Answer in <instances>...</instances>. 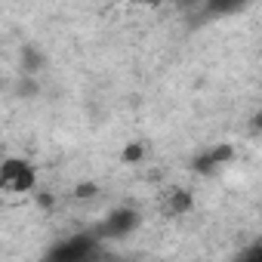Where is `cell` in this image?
Wrapping results in <instances>:
<instances>
[{
  "label": "cell",
  "instance_id": "cell-4",
  "mask_svg": "<svg viewBox=\"0 0 262 262\" xmlns=\"http://www.w3.org/2000/svg\"><path fill=\"white\" fill-rule=\"evenodd\" d=\"M247 0H204V10L213 13V16H228L234 10H241Z\"/></svg>",
  "mask_w": 262,
  "mask_h": 262
},
{
  "label": "cell",
  "instance_id": "cell-7",
  "mask_svg": "<svg viewBox=\"0 0 262 262\" xmlns=\"http://www.w3.org/2000/svg\"><path fill=\"white\" fill-rule=\"evenodd\" d=\"M139 158H142V148H139V145H133V148L123 151V161H139Z\"/></svg>",
  "mask_w": 262,
  "mask_h": 262
},
{
  "label": "cell",
  "instance_id": "cell-9",
  "mask_svg": "<svg viewBox=\"0 0 262 262\" xmlns=\"http://www.w3.org/2000/svg\"><path fill=\"white\" fill-rule=\"evenodd\" d=\"M253 123H256V129H262V111H259V117H256Z\"/></svg>",
  "mask_w": 262,
  "mask_h": 262
},
{
  "label": "cell",
  "instance_id": "cell-10",
  "mask_svg": "<svg viewBox=\"0 0 262 262\" xmlns=\"http://www.w3.org/2000/svg\"><path fill=\"white\" fill-rule=\"evenodd\" d=\"M139 4H164V0H139Z\"/></svg>",
  "mask_w": 262,
  "mask_h": 262
},
{
  "label": "cell",
  "instance_id": "cell-3",
  "mask_svg": "<svg viewBox=\"0 0 262 262\" xmlns=\"http://www.w3.org/2000/svg\"><path fill=\"white\" fill-rule=\"evenodd\" d=\"M93 253H96L93 237H71L68 244L56 247L50 256H53V259H65V262H80V259H90Z\"/></svg>",
  "mask_w": 262,
  "mask_h": 262
},
{
  "label": "cell",
  "instance_id": "cell-2",
  "mask_svg": "<svg viewBox=\"0 0 262 262\" xmlns=\"http://www.w3.org/2000/svg\"><path fill=\"white\" fill-rule=\"evenodd\" d=\"M139 225V216L133 213V210H114L99 228H96V237H123V234H129Z\"/></svg>",
  "mask_w": 262,
  "mask_h": 262
},
{
  "label": "cell",
  "instance_id": "cell-8",
  "mask_svg": "<svg viewBox=\"0 0 262 262\" xmlns=\"http://www.w3.org/2000/svg\"><path fill=\"white\" fill-rule=\"evenodd\" d=\"M90 194H96V185H90V182H83V185L77 188V198H90Z\"/></svg>",
  "mask_w": 262,
  "mask_h": 262
},
{
  "label": "cell",
  "instance_id": "cell-5",
  "mask_svg": "<svg viewBox=\"0 0 262 262\" xmlns=\"http://www.w3.org/2000/svg\"><path fill=\"white\" fill-rule=\"evenodd\" d=\"M43 62H47V59H43V56H40L34 47H25V53H22V68H25L28 74L40 71V68H43Z\"/></svg>",
  "mask_w": 262,
  "mask_h": 262
},
{
  "label": "cell",
  "instance_id": "cell-6",
  "mask_svg": "<svg viewBox=\"0 0 262 262\" xmlns=\"http://www.w3.org/2000/svg\"><path fill=\"white\" fill-rule=\"evenodd\" d=\"M188 204H191L188 194H173L167 207H170V213H182V210H188Z\"/></svg>",
  "mask_w": 262,
  "mask_h": 262
},
{
  "label": "cell",
  "instance_id": "cell-1",
  "mask_svg": "<svg viewBox=\"0 0 262 262\" xmlns=\"http://www.w3.org/2000/svg\"><path fill=\"white\" fill-rule=\"evenodd\" d=\"M0 185H4L7 191H28V188H34V170H31V164L10 158L4 167H0Z\"/></svg>",
  "mask_w": 262,
  "mask_h": 262
}]
</instances>
